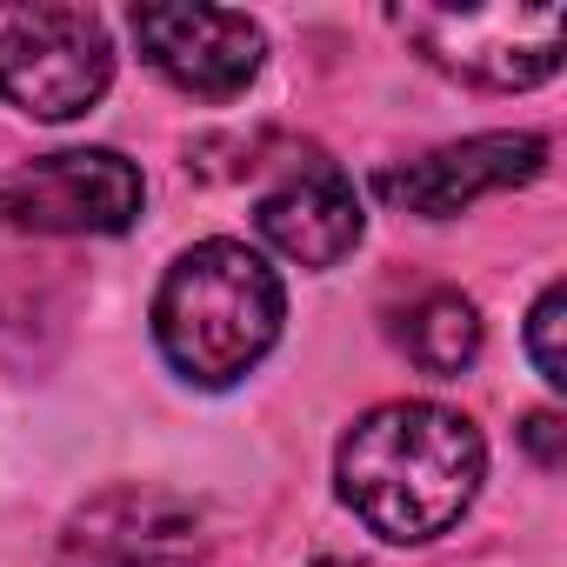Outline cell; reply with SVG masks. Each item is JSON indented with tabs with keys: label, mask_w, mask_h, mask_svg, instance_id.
<instances>
[{
	"label": "cell",
	"mask_w": 567,
	"mask_h": 567,
	"mask_svg": "<svg viewBox=\"0 0 567 567\" xmlns=\"http://www.w3.org/2000/svg\"><path fill=\"white\" fill-rule=\"evenodd\" d=\"M401 348H408L427 374H461V368H474V354H481V315H474V301H467V295H447V288L421 295V301L408 308Z\"/></svg>",
	"instance_id": "30bf717a"
},
{
	"label": "cell",
	"mask_w": 567,
	"mask_h": 567,
	"mask_svg": "<svg viewBox=\"0 0 567 567\" xmlns=\"http://www.w3.org/2000/svg\"><path fill=\"white\" fill-rule=\"evenodd\" d=\"M560 334H567V288L554 280V288H540V301L527 315V361H534V374L547 388H567V348H560Z\"/></svg>",
	"instance_id": "8fae6325"
},
{
	"label": "cell",
	"mask_w": 567,
	"mask_h": 567,
	"mask_svg": "<svg viewBox=\"0 0 567 567\" xmlns=\"http://www.w3.org/2000/svg\"><path fill=\"white\" fill-rule=\"evenodd\" d=\"M520 434H527V447L540 454V467H560V421H554V414H534Z\"/></svg>",
	"instance_id": "7c38bea8"
},
{
	"label": "cell",
	"mask_w": 567,
	"mask_h": 567,
	"mask_svg": "<svg viewBox=\"0 0 567 567\" xmlns=\"http://www.w3.org/2000/svg\"><path fill=\"white\" fill-rule=\"evenodd\" d=\"M288 321L280 274L247 240H200L187 247L161 295H154V341L161 361L194 388H234L267 361Z\"/></svg>",
	"instance_id": "7a4b0ae2"
},
{
	"label": "cell",
	"mask_w": 567,
	"mask_h": 567,
	"mask_svg": "<svg viewBox=\"0 0 567 567\" xmlns=\"http://www.w3.org/2000/svg\"><path fill=\"white\" fill-rule=\"evenodd\" d=\"M200 547H207V520L194 501L127 481L68 514L48 567H194Z\"/></svg>",
	"instance_id": "8992f818"
},
{
	"label": "cell",
	"mask_w": 567,
	"mask_h": 567,
	"mask_svg": "<svg viewBox=\"0 0 567 567\" xmlns=\"http://www.w3.org/2000/svg\"><path fill=\"white\" fill-rule=\"evenodd\" d=\"M114 81V41L94 8H14L0 14V94L34 121L87 114Z\"/></svg>",
	"instance_id": "277c9868"
},
{
	"label": "cell",
	"mask_w": 567,
	"mask_h": 567,
	"mask_svg": "<svg viewBox=\"0 0 567 567\" xmlns=\"http://www.w3.org/2000/svg\"><path fill=\"white\" fill-rule=\"evenodd\" d=\"M254 227H260V240H267L274 254H288L295 267H334V260H348V254L361 247L368 214H361L354 181H348L334 161L315 154V161L288 167V174L260 194Z\"/></svg>",
	"instance_id": "9c48e42d"
},
{
	"label": "cell",
	"mask_w": 567,
	"mask_h": 567,
	"mask_svg": "<svg viewBox=\"0 0 567 567\" xmlns=\"http://www.w3.org/2000/svg\"><path fill=\"white\" fill-rule=\"evenodd\" d=\"M134 41L147 54V68L194 94V101H234L254 74H260V28L234 8H187V0H154L134 8Z\"/></svg>",
	"instance_id": "52a82bcc"
},
{
	"label": "cell",
	"mask_w": 567,
	"mask_h": 567,
	"mask_svg": "<svg viewBox=\"0 0 567 567\" xmlns=\"http://www.w3.org/2000/svg\"><path fill=\"white\" fill-rule=\"evenodd\" d=\"M547 167V141L540 134H474V141H454V147H434L408 167H388L374 181V194L401 214H421V220H454L467 214L474 200L487 194H507L520 181H534Z\"/></svg>",
	"instance_id": "ba28073f"
},
{
	"label": "cell",
	"mask_w": 567,
	"mask_h": 567,
	"mask_svg": "<svg viewBox=\"0 0 567 567\" xmlns=\"http://www.w3.org/2000/svg\"><path fill=\"white\" fill-rule=\"evenodd\" d=\"M147 187L114 147H68L0 174V227L14 234H127Z\"/></svg>",
	"instance_id": "5b68a950"
},
{
	"label": "cell",
	"mask_w": 567,
	"mask_h": 567,
	"mask_svg": "<svg viewBox=\"0 0 567 567\" xmlns=\"http://www.w3.org/2000/svg\"><path fill=\"white\" fill-rule=\"evenodd\" d=\"M481 474H487L481 427L441 401H388L361 414L334 454L341 501L381 540H401V547L447 534L474 507Z\"/></svg>",
	"instance_id": "6da1fadb"
},
{
	"label": "cell",
	"mask_w": 567,
	"mask_h": 567,
	"mask_svg": "<svg viewBox=\"0 0 567 567\" xmlns=\"http://www.w3.org/2000/svg\"><path fill=\"white\" fill-rule=\"evenodd\" d=\"M394 28L421 48L427 68L474 81V87H540L560 74V8H514V0H487V8H394Z\"/></svg>",
	"instance_id": "3957f363"
},
{
	"label": "cell",
	"mask_w": 567,
	"mask_h": 567,
	"mask_svg": "<svg viewBox=\"0 0 567 567\" xmlns=\"http://www.w3.org/2000/svg\"><path fill=\"white\" fill-rule=\"evenodd\" d=\"M315 567H361V560H334V554H321V560H315Z\"/></svg>",
	"instance_id": "4fadbf2b"
}]
</instances>
